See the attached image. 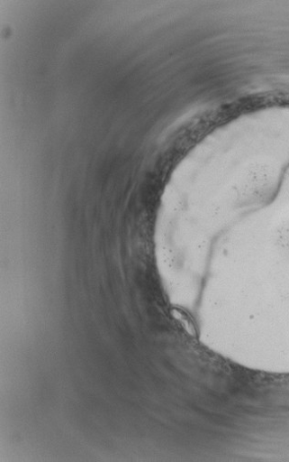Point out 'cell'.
I'll list each match as a JSON object with an SVG mask.
<instances>
[{"mask_svg":"<svg viewBox=\"0 0 289 462\" xmlns=\"http://www.w3.org/2000/svg\"><path fill=\"white\" fill-rule=\"evenodd\" d=\"M274 245L282 255L289 258V210L275 226Z\"/></svg>","mask_w":289,"mask_h":462,"instance_id":"7a4b0ae2","label":"cell"},{"mask_svg":"<svg viewBox=\"0 0 289 462\" xmlns=\"http://www.w3.org/2000/svg\"><path fill=\"white\" fill-rule=\"evenodd\" d=\"M272 183L273 172L266 164H250L230 188V197L237 207H247L261 199Z\"/></svg>","mask_w":289,"mask_h":462,"instance_id":"6da1fadb","label":"cell"},{"mask_svg":"<svg viewBox=\"0 0 289 462\" xmlns=\"http://www.w3.org/2000/svg\"><path fill=\"white\" fill-rule=\"evenodd\" d=\"M288 299H289V291H288Z\"/></svg>","mask_w":289,"mask_h":462,"instance_id":"3957f363","label":"cell"}]
</instances>
